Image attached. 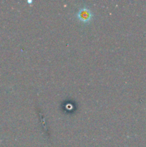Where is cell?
Segmentation results:
<instances>
[{"instance_id": "cell-1", "label": "cell", "mask_w": 146, "mask_h": 147, "mask_svg": "<svg viewBox=\"0 0 146 147\" xmlns=\"http://www.w3.org/2000/svg\"><path fill=\"white\" fill-rule=\"evenodd\" d=\"M77 17L82 22H89L92 19V13L88 8L83 7L81 9L79 10L77 14Z\"/></svg>"}]
</instances>
